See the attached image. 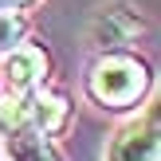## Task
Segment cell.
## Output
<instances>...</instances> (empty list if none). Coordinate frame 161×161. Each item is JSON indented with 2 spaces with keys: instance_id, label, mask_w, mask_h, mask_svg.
Returning a JSON list of instances; mask_svg holds the SVG:
<instances>
[{
  "instance_id": "cell-1",
  "label": "cell",
  "mask_w": 161,
  "mask_h": 161,
  "mask_svg": "<svg viewBox=\"0 0 161 161\" xmlns=\"http://www.w3.org/2000/svg\"><path fill=\"white\" fill-rule=\"evenodd\" d=\"M86 98L106 114H134L153 91V67L138 51L106 47L86 71Z\"/></svg>"
},
{
  "instance_id": "cell-2",
  "label": "cell",
  "mask_w": 161,
  "mask_h": 161,
  "mask_svg": "<svg viewBox=\"0 0 161 161\" xmlns=\"http://www.w3.org/2000/svg\"><path fill=\"white\" fill-rule=\"evenodd\" d=\"M106 161H161V126L157 102H149L142 114L126 118L106 142Z\"/></svg>"
},
{
  "instance_id": "cell-3",
  "label": "cell",
  "mask_w": 161,
  "mask_h": 161,
  "mask_svg": "<svg viewBox=\"0 0 161 161\" xmlns=\"http://www.w3.org/2000/svg\"><path fill=\"white\" fill-rule=\"evenodd\" d=\"M47 67H51V59H47V51L39 43H24L20 39L16 47L0 51V79H4V86L12 94H28L36 86H43Z\"/></svg>"
},
{
  "instance_id": "cell-4",
  "label": "cell",
  "mask_w": 161,
  "mask_h": 161,
  "mask_svg": "<svg viewBox=\"0 0 161 161\" xmlns=\"http://www.w3.org/2000/svg\"><path fill=\"white\" fill-rule=\"evenodd\" d=\"M67 122H71V102L63 98V94L43 91V86H36V91L24 94V126L47 134V138H59V134L67 130Z\"/></svg>"
},
{
  "instance_id": "cell-5",
  "label": "cell",
  "mask_w": 161,
  "mask_h": 161,
  "mask_svg": "<svg viewBox=\"0 0 161 161\" xmlns=\"http://www.w3.org/2000/svg\"><path fill=\"white\" fill-rule=\"evenodd\" d=\"M142 31V20L134 8H102L91 24V39L106 51V47H126Z\"/></svg>"
},
{
  "instance_id": "cell-6",
  "label": "cell",
  "mask_w": 161,
  "mask_h": 161,
  "mask_svg": "<svg viewBox=\"0 0 161 161\" xmlns=\"http://www.w3.org/2000/svg\"><path fill=\"white\" fill-rule=\"evenodd\" d=\"M4 146L12 161H63L55 142L47 134L31 130V126H16V130H4Z\"/></svg>"
},
{
  "instance_id": "cell-7",
  "label": "cell",
  "mask_w": 161,
  "mask_h": 161,
  "mask_svg": "<svg viewBox=\"0 0 161 161\" xmlns=\"http://www.w3.org/2000/svg\"><path fill=\"white\" fill-rule=\"evenodd\" d=\"M0 4H8V8H28V4H36V0H0Z\"/></svg>"
}]
</instances>
